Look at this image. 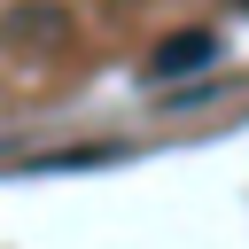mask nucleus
<instances>
[{"mask_svg":"<svg viewBox=\"0 0 249 249\" xmlns=\"http://www.w3.org/2000/svg\"><path fill=\"white\" fill-rule=\"evenodd\" d=\"M202 62H218V39L210 31H171L148 54V78H179V70H202Z\"/></svg>","mask_w":249,"mask_h":249,"instance_id":"nucleus-1","label":"nucleus"}]
</instances>
